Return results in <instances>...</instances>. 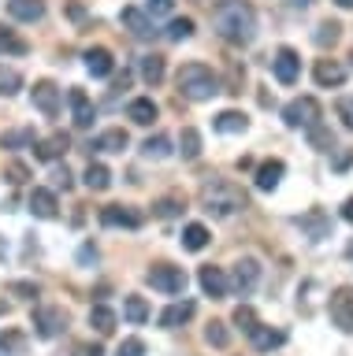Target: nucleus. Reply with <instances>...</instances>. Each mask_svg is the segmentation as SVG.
<instances>
[{
    "label": "nucleus",
    "instance_id": "nucleus-1",
    "mask_svg": "<svg viewBox=\"0 0 353 356\" xmlns=\"http://www.w3.org/2000/svg\"><path fill=\"white\" fill-rule=\"evenodd\" d=\"M212 26L227 44H238L242 49V44H249L257 38V11H253L246 0H227V4L216 8Z\"/></svg>",
    "mask_w": 353,
    "mask_h": 356
},
{
    "label": "nucleus",
    "instance_id": "nucleus-2",
    "mask_svg": "<svg viewBox=\"0 0 353 356\" xmlns=\"http://www.w3.org/2000/svg\"><path fill=\"white\" fill-rule=\"evenodd\" d=\"M197 200H201V208L208 211V216H216V219H230V216H238V211L249 208L246 189L235 186L230 178H212V182H205L201 193H197Z\"/></svg>",
    "mask_w": 353,
    "mask_h": 356
},
{
    "label": "nucleus",
    "instance_id": "nucleus-3",
    "mask_svg": "<svg viewBox=\"0 0 353 356\" xmlns=\"http://www.w3.org/2000/svg\"><path fill=\"white\" fill-rule=\"evenodd\" d=\"M175 86H179V93L186 100H208L219 93V78L205 63H182L179 74H175Z\"/></svg>",
    "mask_w": 353,
    "mask_h": 356
},
{
    "label": "nucleus",
    "instance_id": "nucleus-4",
    "mask_svg": "<svg viewBox=\"0 0 353 356\" xmlns=\"http://www.w3.org/2000/svg\"><path fill=\"white\" fill-rule=\"evenodd\" d=\"M320 104H316V97H294L290 104L283 108V122L290 130H308V127H316L320 122Z\"/></svg>",
    "mask_w": 353,
    "mask_h": 356
},
{
    "label": "nucleus",
    "instance_id": "nucleus-5",
    "mask_svg": "<svg viewBox=\"0 0 353 356\" xmlns=\"http://www.w3.org/2000/svg\"><path fill=\"white\" fill-rule=\"evenodd\" d=\"M146 282L152 289H160V293L175 297V293H182V289H186V271H182V267H175V264H152L149 275H146Z\"/></svg>",
    "mask_w": 353,
    "mask_h": 356
},
{
    "label": "nucleus",
    "instance_id": "nucleus-6",
    "mask_svg": "<svg viewBox=\"0 0 353 356\" xmlns=\"http://www.w3.org/2000/svg\"><path fill=\"white\" fill-rule=\"evenodd\" d=\"M30 323H34L38 338H60L68 330V312L56 305H41V308H34V319Z\"/></svg>",
    "mask_w": 353,
    "mask_h": 356
},
{
    "label": "nucleus",
    "instance_id": "nucleus-7",
    "mask_svg": "<svg viewBox=\"0 0 353 356\" xmlns=\"http://www.w3.org/2000/svg\"><path fill=\"white\" fill-rule=\"evenodd\" d=\"M331 323L342 330V334H353V286H338L331 293Z\"/></svg>",
    "mask_w": 353,
    "mask_h": 356
},
{
    "label": "nucleus",
    "instance_id": "nucleus-8",
    "mask_svg": "<svg viewBox=\"0 0 353 356\" xmlns=\"http://www.w3.org/2000/svg\"><path fill=\"white\" fill-rule=\"evenodd\" d=\"M257 282H260V264L253 260V256H246V260H238L235 264V271H230V282L227 286H235V293H253L257 289Z\"/></svg>",
    "mask_w": 353,
    "mask_h": 356
},
{
    "label": "nucleus",
    "instance_id": "nucleus-9",
    "mask_svg": "<svg viewBox=\"0 0 353 356\" xmlns=\"http://www.w3.org/2000/svg\"><path fill=\"white\" fill-rule=\"evenodd\" d=\"M30 100H34V108L41 111L45 119H56L60 115V89L56 82H34V89H30Z\"/></svg>",
    "mask_w": 353,
    "mask_h": 356
},
{
    "label": "nucleus",
    "instance_id": "nucleus-10",
    "mask_svg": "<svg viewBox=\"0 0 353 356\" xmlns=\"http://www.w3.org/2000/svg\"><path fill=\"white\" fill-rule=\"evenodd\" d=\"M101 222L104 227H123V230H138L146 216H141L138 208H127V204H108L101 208Z\"/></svg>",
    "mask_w": 353,
    "mask_h": 356
},
{
    "label": "nucleus",
    "instance_id": "nucleus-11",
    "mask_svg": "<svg viewBox=\"0 0 353 356\" xmlns=\"http://www.w3.org/2000/svg\"><path fill=\"white\" fill-rule=\"evenodd\" d=\"M272 71H275V78H279L283 86H294L297 82V74H301V60H297V52L294 49H283L275 52V60H272Z\"/></svg>",
    "mask_w": 353,
    "mask_h": 356
},
{
    "label": "nucleus",
    "instance_id": "nucleus-12",
    "mask_svg": "<svg viewBox=\"0 0 353 356\" xmlns=\"http://www.w3.org/2000/svg\"><path fill=\"white\" fill-rule=\"evenodd\" d=\"M119 22L134 33L138 41H149L152 33H157V26H152V15H146L141 8H123V15H119Z\"/></svg>",
    "mask_w": 353,
    "mask_h": 356
},
{
    "label": "nucleus",
    "instance_id": "nucleus-13",
    "mask_svg": "<svg viewBox=\"0 0 353 356\" xmlns=\"http://www.w3.org/2000/svg\"><path fill=\"white\" fill-rule=\"evenodd\" d=\"M197 282H201V289L212 300H219V297H227V275H223V267H212V264H205L201 271H197Z\"/></svg>",
    "mask_w": 353,
    "mask_h": 356
},
{
    "label": "nucleus",
    "instance_id": "nucleus-14",
    "mask_svg": "<svg viewBox=\"0 0 353 356\" xmlns=\"http://www.w3.org/2000/svg\"><path fill=\"white\" fill-rule=\"evenodd\" d=\"M313 78H316V86H320V89H335V86L346 82V67H342L338 60H316Z\"/></svg>",
    "mask_w": 353,
    "mask_h": 356
},
{
    "label": "nucleus",
    "instance_id": "nucleus-15",
    "mask_svg": "<svg viewBox=\"0 0 353 356\" xmlns=\"http://www.w3.org/2000/svg\"><path fill=\"white\" fill-rule=\"evenodd\" d=\"M68 149H71V138L56 130V134H49V138H41V141L34 145V156H38V160H45V163H52V160H60Z\"/></svg>",
    "mask_w": 353,
    "mask_h": 356
},
{
    "label": "nucleus",
    "instance_id": "nucleus-16",
    "mask_svg": "<svg viewBox=\"0 0 353 356\" xmlns=\"http://www.w3.org/2000/svg\"><path fill=\"white\" fill-rule=\"evenodd\" d=\"M297 222H301V230H305L313 241H324V238H331V219H327V211H324V208H308V211H305V216L297 219Z\"/></svg>",
    "mask_w": 353,
    "mask_h": 356
},
{
    "label": "nucleus",
    "instance_id": "nucleus-17",
    "mask_svg": "<svg viewBox=\"0 0 353 356\" xmlns=\"http://www.w3.org/2000/svg\"><path fill=\"white\" fill-rule=\"evenodd\" d=\"M68 100H71V111H74V127H79V130H90V127H93V115H97V111H93V100L86 97L82 89H71Z\"/></svg>",
    "mask_w": 353,
    "mask_h": 356
},
{
    "label": "nucleus",
    "instance_id": "nucleus-18",
    "mask_svg": "<svg viewBox=\"0 0 353 356\" xmlns=\"http://www.w3.org/2000/svg\"><path fill=\"white\" fill-rule=\"evenodd\" d=\"M249 338H253V345H257L260 353H272V349H279V345H286V330H279V327H264V323H257V327L249 330Z\"/></svg>",
    "mask_w": 353,
    "mask_h": 356
},
{
    "label": "nucleus",
    "instance_id": "nucleus-19",
    "mask_svg": "<svg viewBox=\"0 0 353 356\" xmlns=\"http://www.w3.org/2000/svg\"><path fill=\"white\" fill-rule=\"evenodd\" d=\"M30 211H34L38 219H56L60 216L56 193H52V189H34V193H30Z\"/></svg>",
    "mask_w": 353,
    "mask_h": 356
},
{
    "label": "nucleus",
    "instance_id": "nucleus-20",
    "mask_svg": "<svg viewBox=\"0 0 353 356\" xmlns=\"http://www.w3.org/2000/svg\"><path fill=\"white\" fill-rule=\"evenodd\" d=\"M283 175H286V163H283V160H264V163L257 167V189L272 193V189L283 182Z\"/></svg>",
    "mask_w": 353,
    "mask_h": 356
},
{
    "label": "nucleus",
    "instance_id": "nucleus-21",
    "mask_svg": "<svg viewBox=\"0 0 353 356\" xmlns=\"http://www.w3.org/2000/svg\"><path fill=\"white\" fill-rule=\"evenodd\" d=\"M157 115H160V108H157L152 97H138V100H130V108H127V119L138 122V127H149Z\"/></svg>",
    "mask_w": 353,
    "mask_h": 356
},
{
    "label": "nucleus",
    "instance_id": "nucleus-22",
    "mask_svg": "<svg viewBox=\"0 0 353 356\" xmlns=\"http://www.w3.org/2000/svg\"><path fill=\"white\" fill-rule=\"evenodd\" d=\"M194 312H197V305L194 300H179V305H171V308H164L160 312V327H182V323H190L194 319Z\"/></svg>",
    "mask_w": 353,
    "mask_h": 356
},
{
    "label": "nucleus",
    "instance_id": "nucleus-23",
    "mask_svg": "<svg viewBox=\"0 0 353 356\" xmlns=\"http://www.w3.org/2000/svg\"><path fill=\"white\" fill-rule=\"evenodd\" d=\"M8 11L19 22H38L45 15V0H8Z\"/></svg>",
    "mask_w": 353,
    "mask_h": 356
},
{
    "label": "nucleus",
    "instance_id": "nucleus-24",
    "mask_svg": "<svg viewBox=\"0 0 353 356\" xmlns=\"http://www.w3.org/2000/svg\"><path fill=\"white\" fill-rule=\"evenodd\" d=\"M112 67H116V60H112V52H108V49H90V52H86V71H90L93 78H108V74H112Z\"/></svg>",
    "mask_w": 353,
    "mask_h": 356
},
{
    "label": "nucleus",
    "instance_id": "nucleus-25",
    "mask_svg": "<svg viewBox=\"0 0 353 356\" xmlns=\"http://www.w3.org/2000/svg\"><path fill=\"white\" fill-rule=\"evenodd\" d=\"M82 182H86L90 193H104V189L112 186V171H108L104 163H90V167H86V175H82Z\"/></svg>",
    "mask_w": 353,
    "mask_h": 356
},
{
    "label": "nucleus",
    "instance_id": "nucleus-26",
    "mask_svg": "<svg viewBox=\"0 0 353 356\" xmlns=\"http://www.w3.org/2000/svg\"><path fill=\"white\" fill-rule=\"evenodd\" d=\"M127 145H130L127 130H119V127H116V130H104L101 138H97V141L90 145V149H97V152H123Z\"/></svg>",
    "mask_w": 353,
    "mask_h": 356
},
{
    "label": "nucleus",
    "instance_id": "nucleus-27",
    "mask_svg": "<svg viewBox=\"0 0 353 356\" xmlns=\"http://www.w3.org/2000/svg\"><path fill=\"white\" fill-rule=\"evenodd\" d=\"M164 74H168V63H164V56H141V78H146L149 86H160Z\"/></svg>",
    "mask_w": 353,
    "mask_h": 356
},
{
    "label": "nucleus",
    "instance_id": "nucleus-28",
    "mask_svg": "<svg viewBox=\"0 0 353 356\" xmlns=\"http://www.w3.org/2000/svg\"><path fill=\"white\" fill-rule=\"evenodd\" d=\"M212 127L219 130V134H242L249 127V119L242 115V111H219V115L212 119Z\"/></svg>",
    "mask_w": 353,
    "mask_h": 356
},
{
    "label": "nucleus",
    "instance_id": "nucleus-29",
    "mask_svg": "<svg viewBox=\"0 0 353 356\" xmlns=\"http://www.w3.org/2000/svg\"><path fill=\"white\" fill-rule=\"evenodd\" d=\"M123 316L127 323H134V327H141V323H149V305H146V297H123Z\"/></svg>",
    "mask_w": 353,
    "mask_h": 356
},
{
    "label": "nucleus",
    "instance_id": "nucleus-30",
    "mask_svg": "<svg viewBox=\"0 0 353 356\" xmlns=\"http://www.w3.org/2000/svg\"><path fill=\"white\" fill-rule=\"evenodd\" d=\"M116 323H119V319H116L112 308H104V305H93V308H90V327H93L97 334H112Z\"/></svg>",
    "mask_w": 353,
    "mask_h": 356
},
{
    "label": "nucleus",
    "instance_id": "nucleus-31",
    "mask_svg": "<svg viewBox=\"0 0 353 356\" xmlns=\"http://www.w3.org/2000/svg\"><path fill=\"white\" fill-rule=\"evenodd\" d=\"M23 52H30V44L19 38L15 30L0 26V56H23Z\"/></svg>",
    "mask_w": 353,
    "mask_h": 356
},
{
    "label": "nucleus",
    "instance_id": "nucleus-32",
    "mask_svg": "<svg viewBox=\"0 0 353 356\" xmlns=\"http://www.w3.org/2000/svg\"><path fill=\"white\" fill-rule=\"evenodd\" d=\"M141 156H146V160H164V156H171V141L164 138V134L146 138V141H141Z\"/></svg>",
    "mask_w": 353,
    "mask_h": 356
},
{
    "label": "nucleus",
    "instance_id": "nucleus-33",
    "mask_svg": "<svg viewBox=\"0 0 353 356\" xmlns=\"http://www.w3.org/2000/svg\"><path fill=\"white\" fill-rule=\"evenodd\" d=\"M182 245L190 252H201L205 245H208V227H201V222H190V227L182 230Z\"/></svg>",
    "mask_w": 353,
    "mask_h": 356
},
{
    "label": "nucleus",
    "instance_id": "nucleus-34",
    "mask_svg": "<svg viewBox=\"0 0 353 356\" xmlns=\"http://www.w3.org/2000/svg\"><path fill=\"white\" fill-rule=\"evenodd\" d=\"M19 89H23V74H19L15 67L0 63V97H15Z\"/></svg>",
    "mask_w": 353,
    "mask_h": 356
},
{
    "label": "nucleus",
    "instance_id": "nucleus-35",
    "mask_svg": "<svg viewBox=\"0 0 353 356\" xmlns=\"http://www.w3.org/2000/svg\"><path fill=\"white\" fill-rule=\"evenodd\" d=\"M179 152H182V160H197V156H201V134H197L194 127H186V130H182Z\"/></svg>",
    "mask_w": 353,
    "mask_h": 356
},
{
    "label": "nucleus",
    "instance_id": "nucleus-36",
    "mask_svg": "<svg viewBox=\"0 0 353 356\" xmlns=\"http://www.w3.org/2000/svg\"><path fill=\"white\" fill-rule=\"evenodd\" d=\"M338 38H342V26H338L335 19H324V22L316 26V33H313V41L320 44V49H327V44H335Z\"/></svg>",
    "mask_w": 353,
    "mask_h": 356
},
{
    "label": "nucleus",
    "instance_id": "nucleus-37",
    "mask_svg": "<svg viewBox=\"0 0 353 356\" xmlns=\"http://www.w3.org/2000/svg\"><path fill=\"white\" fill-rule=\"evenodd\" d=\"M308 145L320 149V152H331V149H335V134H331L324 122H316V127H308Z\"/></svg>",
    "mask_w": 353,
    "mask_h": 356
},
{
    "label": "nucleus",
    "instance_id": "nucleus-38",
    "mask_svg": "<svg viewBox=\"0 0 353 356\" xmlns=\"http://www.w3.org/2000/svg\"><path fill=\"white\" fill-rule=\"evenodd\" d=\"M205 341L208 345H216V349H227L230 345V330H227V323H219V319H212L205 327Z\"/></svg>",
    "mask_w": 353,
    "mask_h": 356
},
{
    "label": "nucleus",
    "instance_id": "nucleus-39",
    "mask_svg": "<svg viewBox=\"0 0 353 356\" xmlns=\"http://www.w3.org/2000/svg\"><path fill=\"white\" fill-rule=\"evenodd\" d=\"M186 204V200L179 193H171V197H160L157 204H152V216H160V219H171V216H179V208Z\"/></svg>",
    "mask_w": 353,
    "mask_h": 356
},
{
    "label": "nucleus",
    "instance_id": "nucleus-40",
    "mask_svg": "<svg viewBox=\"0 0 353 356\" xmlns=\"http://www.w3.org/2000/svg\"><path fill=\"white\" fill-rule=\"evenodd\" d=\"M230 323H235L238 330H246V334H249L260 319H257V312H253L249 305H238V308H235V316H230Z\"/></svg>",
    "mask_w": 353,
    "mask_h": 356
},
{
    "label": "nucleus",
    "instance_id": "nucleus-41",
    "mask_svg": "<svg viewBox=\"0 0 353 356\" xmlns=\"http://www.w3.org/2000/svg\"><path fill=\"white\" fill-rule=\"evenodd\" d=\"M164 33H168L171 41H186V38L194 33V19H171V22H168V30H164Z\"/></svg>",
    "mask_w": 353,
    "mask_h": 356
},
{
    "label": "nucleus",
    "instance_id": "nucleus-42",
    "mask_svg": "<svg viewBox=\"0 0 353 356\" xmlns=\"http://www.w3.org/2000/svg\"><path fill=\"white\" fill-rule=\"evenodd\" d=\"M23 345H26V338H23L19 330L0 334V356H8V353H23Z\"/></svg>",
    "mask_w": 353,
    "mask_h": 356
},
{
    "label": "nucleus",
    "instance_id": "nucleus-43",
    "mask_svg": "<svg viewBox=\"0 0 353 356\" xmlns=\"http://www.w3.org/2000/svg\"><path fill=\"white\" fill-rule=\"evenodd\" d=\"M0 145H4V149H19V145H34V130H12V134H4V138H0Z\"/></svg>",
    "mask_w": 353,
    "mask_h": 356
},
{
    "label": "nucleus",
    "instance_id": "nucleus-44",
    "mask_svg": "<svg viewBox=\"0 0 353 356\" xmlns=\"http://www.w3.org/2000/svg\"><path fill=\"white\" fill-rule=\"evenodd\" d=\"M4 178H8L12 186H23L26 178H30V167H26V163H19V160H12V163L4 167Z\"/></svg>",
    "mask_w": 353,
    "mask_h": 356
},
{
    "label": "nucleus",
    "instance_id": "nucleus-45",
    "mask_svg": "<svg viewBox=\"0 0 353 356\" xmlns=\"http://www.w3.org/2000/svg\"><path fill=\"white\" fill-rule=\"evenodd\" d=\"M116 356H146V341H141V338H127L116 349Z\"/></svg>",
    "mask_w": 353,
    "mask_h": 356
},
{
    "label": "nucleus",
    "instance_id": "nucleus-46",
    "mask_svg": "<svg viewBox=\"0 0 353 356\" xmlns=\"http://www.w3.org/2000/svg\"><path fill=\"white\" fill-rule=\"evenodd\" d=\"M8 293H15V297H26V300H34V297L41 293V289H38L34 282H12V286H8Z\"/></svg>",
    "mask_w": 353,
    "mask_h": 356
},
{
    "label": "nucleus",
    "instance_id": "nucleus-47",
    "mask_svg": "<svg viewBox=\"0 0 353 356\" xmlns=\"http://www.w3.org/2000/svg\"><path fill=\"white\" fill-rule=\"evenodd\" d=\"M338 119H342V127H346V130H353V97L338 100Z\"/></svg>",
    "mask_w": 353,
    "mask_h": 356
},
{
    "label": "nucleus",
    "instance_id": "nucleus-48",
    "mask_svg": "<svg viewBox=\"0 0 353 356\" xmlns=\"http://www.w3.org/2000/svg\"><path fill=\"white\" fill-rule=\"evenodd\" d=\"M171 8H175V0H149V4H146V15H168Z\"/></svg>",
    "mask_w": 353,
    "mask_h": 356
},
{
    "label": "nucleus",
    "instance_id": "nucleus-49",
    "mask_svg": "<svg viewBox=\"0 0 353 356\" xmlns=\"http://www.w3.org/2000/svg\"><path fill=\"white\" fill-rule=\"evenodd\" d=\"M52 186H56V189H71V171H68V167H56V171H52Z\"/></svg>",
    "mask_w": 353,
    "mask_h": 356
},
{
    "label": "nucleus",
    "instance_id": "nucleus-50",
    "mask_svg": "<svg viewBox=\"0 0 353 356\" xmlns=\"http://www.w3.org/2000/svg\"><path fill=\"white\" fill-rule=\"evenodd\" d=\"M127 86H130V74L123 71V74L116 78V86H112V93H108V100H116V97H119V89H127Z\"/></svg>",
    "mask_w": 353,
    "mask_h": 356
},
{
    "label": "nucleus",
    "instance_id": "nucleus-51",
    "mask_svg": "<svg viewBox=\"0 0 353 356\" xmlns=\"http://www.w3.org/2000/svg\"><path fill=\"white\" fill-rule=\"evenodd\" d=\"M350 163H353V152H342V156H338V160H335V167H338V171H346V167H350Z\"/></svg>",
    "mask_w": 353,
    "mask_h": 356
},
{
    "label": "nucleus",
    "instance_id": "nucleus-52",
    "mask_svg": "<svg viewBox=\"0 0 353 356\" xmlns=\"http://www.w3.org/2000/svg\"><path fill=\"white\" fill-rule=\"evenodd\" d=\"M342 219H346V222H350V227H353V197L346 200V204H342Z\"/></svg>",
    "mask_w": 353,
    "mask_h": 356
},
{
    "label": "nucleus",
    "instance_id": "nucleus-53",
    "mask_svg": "<svg viewBox=\"0 0 353 356\" xmlns=\"http://www.w3.org/2000/svg\"><path fill=\"white\" fill-rule=\"evenodd\" d=\"M68 15H71V19H82L86 11H82V4H71V8H68Z\"/></svg>",
    "mask_w": 353,
    "mask_h": 356
},
{
    "label": "nucleus",
    "instance_id": "nucleus-54",
    "mask_svg": "<svg viewBox=\"0 0 353 356\" xmlns=\"http://www.w3.org/2000/svg\"><path fill=\"white\" fill-rule=\"evenodd\" d=\"M290 4H294V8H308L313 0H290Z\"/></svg>",
    "mask_w": 353,
    "mask_h": 356
},
{
    "label": "nucleus",
    "instance_id": "nucleus-55",
    "mask_svg": "<svg viewBox=\"0 0 353 356\" xmlns=\"http://www.w3.org/2000/svg\"><path fill=\"white\" fill-rule=\"evenodd\" d=\"M335 4H338V8H353V0H335Z\"/></svg>",
    "mask_w": 353,
    "mask_h": 356
},
{
    "label": "nucleus",
    "instance_id": "nucleus-56",
    "mask_svg": "<svg viewBox=\"0 0 353 356\" xmlns=\"http://www.w3.org/2000/svg\"><path fill=\"white\" fill-rule=\"evenodd\" d=\"M0 256H8V241L4 238H0Z\"/></svg>",
    "mask_w": 353,
    "mask_h": 356
},
{
    "label": "nucleus",
    "instance_id": "nucleus-57",
    "mask_svg": "<svg viewBox=\"0 0 353 356\" xmlns=\"http://www.w3.org/2000/svg\"><path fill=\"white\" fill-rule=\"evenodd\" d=\"M0 316H8V305H4V300H0Z\"/></svg>",
    "mask_w": 353,
    "mask_h": 356
},
{
    "label": "nucleus",
    "instance_id": "nucleus-58",
    "mask_svg": "<svg viewBox=\"0 0 353 356\" xmlns=\"http://www.w3.org/2000/svg\"><path fill=\"white\" fill-rule=\"evenodd\" d=\"M208 4H227V0H208Z\"/></svg>",
    "mask_w": 353,
    "mask_h": 356
},
{
    "label": "nucleus",
    "instance_id": "nucleus-59",
    "mask_svg": "<svg viewBox=\"0 0 353 356\" xmlns=\"http://www.w3.org/2000/svg\"><path fill=\"white\" fill-rule=\"evenodd\" d=\"M350 60H353V56H350Z\"/></svg>",
    "mask_w": 353,
    "mask_h": 356
}]
</instances>
